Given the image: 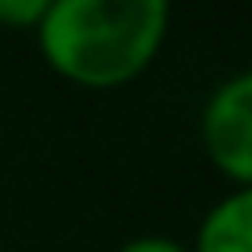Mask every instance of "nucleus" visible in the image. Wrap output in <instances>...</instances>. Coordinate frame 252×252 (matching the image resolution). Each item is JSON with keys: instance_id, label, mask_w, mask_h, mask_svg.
Wrapping results in <instances>:
<instances>
[{"instance_id": "39448f33", "label": "nucleus", "mask_w": 252, "mask_h": 252, "mask_svg": "<svg viewBox=\"0 0 252 252\" xmlns=\"http://www.w3.org/2000/svg\"><path fill=\"white\" fill-rule=\"evenodd\" d=\"M114 252H185V244L172 235H135V240L118 244Z\"/></svg>"}, {"instance_id": "20e7f679", "label": "nucleus", "mask_w": 252, "mask_h": 252, "mask_svg": "<svg viewBox=\"0 0 252 252\" xmlns=\"http://www.w3.org/2000/svg\"><path fill=\"white\" fill-rule=\"evenodd\" d=\"M46 4L51 0H0V26L17 30V34H34L42 13H46Z\"/></svg>"}, {"instance_id": "7ed1b4c3", "label": "nucleus", "mask_w": 252, "mask_h": 252, "mask_svg": "<svg viewBox=\"0 0 252 252\" xmlns=\"http://www.w3.org/2000/svg\"><path fill=\"white\" fill-rule=\"evenodd\" d=\"M185 252H252V189H227L210 202Z\"/></svg>"}, {"instance_id": "f257e3e1", "label": "nucleus", "mask_w": 252, "mask_h": 252, "mask_svg": "<svg viewBox=\"0 0 252 252\" xmlns=\"http://www.w3.org/2000/svg\"><path fill=\"white\" fill-rule=\"evenodd\" d=\"M168 21L164 0H51L30 38L59 80L122 89L160 59Z\"/></svg>"}, {"instance_id": "f03ea898", "label": "nucleus", "mask_w": 252, "mask_h": 252, "mask_svg": "<svg viewBox=\"0 0 252 252\" xmlns=\"http://www.w3.org/2000/svg\"><path fill=\"white\" fill-rule=\"evenodd\" d=\"M198 143L227 189H252V76L231 72L198 114Z\"/></svg>"}]
</instances>
